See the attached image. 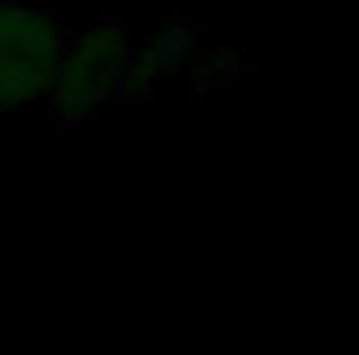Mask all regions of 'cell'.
Instances as JSON below:
<instances>
[{
  "instance_id": "1",
  "label": "cell",
  "mask_w": 359,
  "mask_h": 355,
  "mask_svg": "<svg viewBox=\"0 0 359 355\" xmlns=\"http://www.w3.org/2000/svg\"><path fill=\"white\" fill-rule=\"evenodd\" d=\"M138 76V51L126 29L113 21H96L84 29H67L55 80L46 92V109L59 117H88L92 109L117 100Z\"/></svg>"
},
{
  "instance_id": "2",
  "label": "cell",
  "mask_w": 359,
  "mask_h": 355,
  "mask_svg": "<svg viewBox=\"0 0 359 355\" xmlns=\"http://www.w3.org/2000/svg\"><path fill=\"white\" fill-rule=\"evenodd\" d=\"M67 29L55 8L0 0V117L46 105Z\"/></svg>"
}]
</instances>
